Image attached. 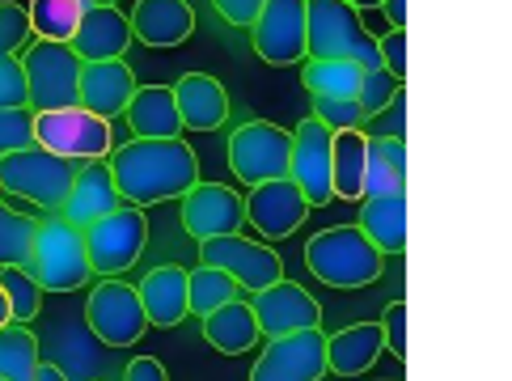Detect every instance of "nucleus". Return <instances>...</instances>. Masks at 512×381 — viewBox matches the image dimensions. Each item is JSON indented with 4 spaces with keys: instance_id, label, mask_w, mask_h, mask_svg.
<instances>
[{
    "instance_id": "3c124183",
    "label": "nucleus",
    "mask_w": 512,
    "mask_h": 381,
    "mask_svg": "<svg viewBox=\"0 0 512 381\" xmlns=\"http://www.w3.org/2000/svg\"><path fill=\"white\" fill-rule=\"evenodd\" d=\"M85 9H102V5H115V0H81Z\"/></svg>"
},
{
    "instance_id": "a19ab883",
    "label": "nucleus",
    "mask_w": 512,
    "mask_h": 381,
    "mask_svg": "<svg viewBox=\"0 0 512 381\" xmlns=\"http://www.w3.org/2000/svg\"><path fill=\"white\" fill-rule=\"evenodd\" d=\"M377 56H381V68L390 72V77L407 81V30H386L377 39Z\"/></svg>"
},
{
    "instance_id": "cd10ccee",
    "label": "nucleus",
    "mask_w": 512,
    "mask_h": 381,
    "mask_svg": "<svg viewBox=\"0 0 512 381\" xmlns=\"http://www.w3.org/2000/svg\"><path fill=\"white\" fill-rule=\"evenodd\" d=\"M199 322H204V339L221 356H242L263 339L259 322H254V314H250V301H242V297L221 305V310H212L208 318H199Z\"/></svg>"
},
{
    "instance_id": "a878e982",
    "label": "nucleus",
    "mask_w": 512,
    "mask_h": 381,
    "mask_svg": "<svg viewBox=\"0 0 512 381\" xmlns=\"http://www.w3.org/2000/svg\"><path fill=\"white\" fill-rule=\"evenodd\" d=\"M356 229L381 254H386V259H390V254H402V250H407V191L360 199V221H356Z\"/></svg>"
},
{
    "instance_id": "c9c22d12",
    "label": "nucleus",
    "mask_w": 512,
    "mask_h": 381,
    "mask_svg": "<svg viewBox=\"0 0 512 381\" xmlns=\"http://www.w3.org/2000/svg\"><path fill=\"white\" fill-rule=\"evenodd\" d=\"M398 89H407V81L390 77L386 68H373V72H364V81H360V89H356V102H360L364 119H373L377 111H386V106H390V98L398 94Z\"/></svg>"
},
{
    "instance_id": "20e7f679",
    "label": "nucleus",
    "mask_w": 512,
    "mask_h": 381,
    "mask_svg": "<svg viewBox=\"0 0 512 381\" xmlns=\"http://www.w3.org/2000/svg\"><path fill=\"white\" fill-rule=\"evenodd\" d=\"M26 267L43 284V293H77V288L94 280V267H89V254H85V233L77 225H68L64 216L39 221Z\"/></svg>"
},
{
    "instance_id": "2eb2a0df",
    "label": "nucleus",
    "mask_w": 512,
    "mask_h": 381,
    "mask_svg": "<svg viewBox=\"0 0 512 381\" xmlns=\"http://www.w3.org/2000/svg\"><path fill=\"white\" fill-rule=\"evenodd\" d=\"M242 204H246V225L259 233L263 242L292 238L309 216L305 195L292 187V178H271V183L250 187V195H242Z\"/></svg>"
},
{
    "instance_id": "7ed1b4c3",
    "label": "nucleus",
    "mask_w": 512,
    "mask_h": 381,
    "mask_svg": "<svg viewBox=\"0 0 512 381\" xmlns=\"http://www.w3.org/2000/svg\"><path fill=\"white\" fill-rule=\"evenodd\" d=\"M305 60H352L364 72L381 68L377 39L347 0H305Z\"/></svg>"
},
{
    "instance_id": "6e6552de",
    "label": "nucleus",
    "mask_w": 512,
    "mask_h": 381,
    "mask_svg": "<svg viewBox=\"0 0 512 381\" xmlns=\"http://www.w3.org/2000/svg\"><path fill=\"white\" fill-rule=\"evenodd\" d=\"M34 144L68 161H94L115 149L111 119H98L85 106H64V111L34 115Z\"/></svg>"
},
{
    "instance_id": "72a5a7b5",
    "label": "nucleus",
    "mask_w": 512,
    "mask_h": 381,
    "mask_svg": "<svg viewBox=\"0 0 512 381\" xmlns=\"http://www.w3.org/2000/svg\"><path fill=\"white\" fill-rule=\"evenodd\" d=\"M0 288L9 301V318L30 326L43 314V284L30 276V267H0Z\"/></svg>"
},
{
    "instance_id": "603ef678",
    "label": "nucleus",
    "mask_w": 512,
    "mask_h": 381,
    "mask_svg": "<svg viewBox=\"0 0 512 381\" xmlns=\"http://www.w3.org/2000/svg\"><path fill=\"white\" fill-rule=\"evenodd\" d=\"M0 381H9V377H0Z\"/></svg>"
},
{
    "instance_id": "79ce46f5",
    "label": "nucleus",
    "mask_w": 512,
    "mask_h": 381,
    "mask_svg": "<svg viewBox=\"0 0 512 381\" xmlns=\"http://www.w3.org/2000/svg\"><path fill=\"white\" fill-rule=\"evenodd\" d=\"M364 123H377V136H394V140H407V89H398L390 98L386 111H377L373 119Z\"/></svg>"
},
{
    "instance_id": "5701e85b",
    "label": "nucleus",
    "mask_w": 512,
    "mask_h": 381,
    "mask_svg": "<svg viewBox=\"0 0 512 381\" xmlns=\"http://www.w3.org/2000/svg\"><path fill=\"white\" fill-rule=\"evenodd\" d=\"M381 352H386V339H381L377 322H352L339 335H326V369L335 377L369 373L381 360Z\"/></svg>"
},
{
    "instance_id": "c756f323",
    "label": "nucleus",
    "mask_w": 512,
    "mask_h": 381,
    "mask_svg": "<svg viewBox=\"0 0 512 381\" xmlns=\"http://www.w3.org/2000/svg\"><path fill=\"white\" fill-rule=\"evenodd\" d=\"M30 34L34 39H47V43H72L77 34L85 5L81 0H30Z\"/></svg>"
},
{
    "instance_id": "473e14b6",
    "label": "nucleus",
    "mask_w": 512,
    "mask_h": 381,
    "mask_svg": "<svg viewBox=\"0 0 512 381\" xmlns=\"http://www.w3.org/2000/svg\"><path fill=\"white\" fill-rule=\"evenodd\" d=\"M305 89L314 98H356L364 68L352 60H305Z\"/></svg>"
},
{
    "instance_id": "bb28decb",
    "label": "nucleus",
    "mask_w": 512,
    "mask_h": 381,
    "mask_svg": "<svg viewBox=\"0 0 512 381\" xmlns=\"http://www.w3.org/2000/svg\"><path fill=\"white\" fill-rule=\"evenodd\" d=\"M390 191H407V140L369 136V144H364V183H360V199H369V195H390Z\"/></svg>"
},
{
    "instance_id": "aec40b11",
    "label": "nucleus",
    "mask_w": 512,
    "mask_h": 381,
    "mask_svg": "<svg viewBox=\"0 0 512 381\" xmlns=\"http://www.w3.org/2000/svg\"><path fill=\"white\" fill-rule=\"evenodd\" d=\"M132 39L144 47H182L195 34V9L187 0H136L132 9Z\"/></svg>"
},
{
    "instance_id": "2f4dec72",
    "label": "nucleus",
    "mask_w": 512,
    "mask_h": 381,
    "mask_svg": "<svg viewBox=\"0 0 512 381\" xmlns=\"http://www.w3.org/2000/svg\"><path fill=\"white\" fill-rule=\"evenodd\" d=\"M237 293H242V288H237L233 276H225L221 267L199 263L195 271H187V310L195 318H208L212 310H221V305L237 301Z\"/></svg>"
},
{
    "instance_id": "1a4fd4ad",
    "label": "nucleus",
    "mask_w": 512,
    "mask_h": 381,
    "mask_svg": "<svg viewBox=\"0 0 512 381\" xmlns=\"http://www.w3.org/2000/svg\"><path fill=\"white\" fill-rule=\"evenodd\" d=\"M288 153H292V132L267 119H250L229 136V170L246 187L288 178Z\"/></svg>"
},
{
    "instance_id": "8fccbe9b",
    "label": "nucleus",
    "mask_w": 512,
    "mask_h": 381,
    "mask_svg": "<svg viewBox=\"0 0 512 381\" xmlns=\"http://www.w3.org/2000/svg\"><path fill=\"white\" fill-rule=\"evenodd\" d=\"M5 322H13V318H9V301H5V288H0V326H5Z\"/></svg>"
},
{
    "instance_id": "6ab92c4d",
    "label": "nucleus",
    "mask_w": 512,
    "mask_h": 381,
    "mask_svg": "<svg viewBox=\"0 0 512 381\" xmlns=\"http://www.w3.org/2000/svg\"><path fill=\"white\" fill-rule=\"evenodd\" d=\"M170 94L182 127H191V132H216L221 123H229V94L212 72H182L170 85Z\"/></svg>"
},
{
    "instance_id": "ea45409f",
    "label": "nucleus",
    "mask_w": 512,
    "mask_h": 381,
    "mask_svg": "<svg viewBox=\"0 0 512 381\" xmlns=\"http://www.w3.org/2000/svg\"><path fill=\"white\" fill-rule=\"evenodd\" d=\"M377 326H381V339H386V352H394L398 360H407V305L390 301Z\"/></svg>"
},
{
    "instance_id": "e433bc0d",
    "label": "nucleus",
    "mask_w": 512,
    "mask_h": 381,
    "mask_svg": "<svg viewBox=\"0 0 512 381\" xmlns=\"http://www.w3.org/2000/svg\"><path fill=\"white\" fill-rule=\"evenodd\" d=\"M34 144V111L30 106H0V157Z\"/></svg>"
},
{
    "instance_id": "4be33fe9",
    "label": "nucleus",
    "mask_w": 512,
    "mask_h": 381,
    "mask_svg": "<svg viewBox=\"0 0 512 381\" xmlns=\"http://www.w3.org/2000/svg\"><path fill=\"white\" fill-rule=\"evenodd\" d=\"M85 64L94 60H123L127 47H132V22L127 13H119L115 5H102V9H85L77 34L68 43Z\"/></svg>"
},
{
    "instance_id": "39448f33",
    "label": "nucleus",
    "mask_w": 512,
    "mask_h": 381,
    "mask_svg": "<svg viewBox=\"0 0 512 381\" xmlns=\"http://www.w3.org/2000/svg\"><path fill=\"white\" fill-rule=\"evenodd\" d=\"M22 77H26V106L39 111H64L81 106V56L68 43L34 39L22 47Z\"/></svg>"
},
{
    "instance_id": "49530a36",
    "label": "nucleus",
    "mask_w": 512,
    "mask_h": 381,
    "mask_svg": "<svg viewBox=\"0 0 512 381\" xmlns=\"http://www.w3.org/2000/svg\"><path fill=\"white\" fill-rule=\"evenodd\" d=\"M381 9H386L394 30H407V0H381Z\"/></svg>"
},
{
    "instance_id": "c85d7f7f",
    "label": "nucleus",
    "mask_w": 512,
    "mask_h": 381,
    "mask_svg": "<svg viewBox=\"0 0 512 381\" xmlns=\"http://www.w3.org/2000/svg\"><path fill=\"white\" fill-rule=\"evenodd\" d=\"M364 127H347V132H331V191L335 199L360 204V183H364Z\"/></svg>"
},
{
    "instance_id": "393cba45",
    "label": "nucleus",
    "mask_w": 512,
    "mask_h": 381,
    "mask_svg": "<svg viewBox=\"0 0 512 381\" xmlns=\"http://www.w3.org/2000/svg\"><path fill=\"white\" fill-rule=\"evenodd\" d=\"M140 305H144V318L149 326H178L187 318V267L166 263V267H153L149 276L136 284Z\"/></svg>"
},
{
    "instance_id": "4468645a",
    "label": "nucleus",
    "mask_w": 512,
    "mask_h": 381,
    "mask_svg": "<svg viewBox=\"0 0 512 381\" xmlns=\"http://www.w3.org/2000/svg\"><path fill=\"white\" fill-rule=\"evenodd\" d=\"M288 178L292 187L305 195L309 208H326L335 199L331 191V127L318 119L297 123L292 132V153H288Z\"/></svg>"
},
{
    "instance_id": "c03bdc74",
    "label": "nucleus",
    "mask_w": 512,
    "mask_h": 381,
    "mask_svg": "<svg viewBox=\"0 0 512 381\" xmlns=\"http://www.w3.org/2000/svg\"><path fill=\"white\" fill-rule=\"evenodd\" d=\"M212 9L229 26H254V17H259L263 0H212Z\"/></svg>"
},
{
    "instance_id": "f704fd0d",
    "label": "nucleus",
    "mask_w": 512,
    "mask_h": 381,
    "mask_svg": "<svg viewBox=\"0 0 512 381\" xmlns=\"http://www.w3.org/2000/svg\"><path fill=\"white\" fill-rule=\"evenodd\" d=\"M34 229H39L34 216L17 212L9 204H0V267H26L30 263Z\"/></svg>"
},
{
    "instance_id": "0eeeda50",
    "label": "nucleus",
    "mask_w": 512,
    "mask_h": 381,
    "mask_svg": "<svg viewBox=\"0 0 512 381\" xmlns=\"http://www.w3.org/2000/svg\"><path fill=\"white\" fill-rule=\"evenodd\" d=\"M81 233H85V254H89L94 276H102V280L123 276L144 254V246H149V216H144V208L119 204L111 216L85 225Z\"/></svg>"
},
{
    "instance_id": "423d86ee",
    "label": "nucleus",
    "mask_w": 512,
    "mask_h": 381,
    "mask_svg": "<svg viewBox=\"0 0 512 381\" xmlns=\"http://www.w3.org/2000/svg\"><path fill=\"white\" fill-rule=\"evenodd\" d=\"M72 178H77V161L47 153L39 144H26V149L0 157V195H17L47 212L64 208Z\"/></svg>"
},
{
    "instance_id": "f8f14e48",
    "label": "nucleus",
    "mask_w": 512,
    "mask_h": 381,
    "mask_svg": "<svg viewBox=\"0 0 512 381\" xmlns=\"http://www.w3.org/2000/svg\"><path fill=\"white\" fill-rule=\"evenodd\" d=\"M254 56L271 68H292L305 60V0H263L250 26Z\"/></svg>"
},
{
    "instance_id": "09e8293b",
    "label": "nucleus",
    "mask_w": 512,
    "mask_h": 381,
    "mask_svg": "<svg viewBox=\"0 0 512 381\" xmlns=\"http://www.w3.org/2000/svg\"><path fill=\"white\" fill-rule=\"evenodd\" d=\"M347 5H352V9H360V13H364V9H381V0H347Z\"/></svg>"
},
{
    "instance_id": "dca6fc26",
    "label": "nucleus",
    "mask_w": 512,
    "mask_h": 381,
    "mask_svg": "<svg viewBox=\"0 0 512 381\" xmlns=\"http://www.w3.org/2000/svg\"><path fill=\"white\" fill-rule=\"evenodd\" d=\"M250 314L259 322L263 339H284L309 331V326H322V305L292 280H276L263 293H250Z\"/></svg>"
},
{
    "instance_id": "de8ad7c7",
    "label": "nucleus",
    "mask_w": 512,
    "mask_h": 381,
    "mask_svg": "<svg viewBox=\"0 0 512 381\" xmlns=\"http://www.w3.org/2000/svg\"><path fill=\"white\" fill-rule=\"evenodd\" d=\"M34 381H64V373L56 365H47V360H39V369H34Z\"/></svg>"
},
{
    "instance_id": "b1692460",
    "label": "nucleus",
    "mask_w": 512,
    "mask_h": 381,
    "mask_svg": "<svg viewBox=\"0 0 512 381\" xmlns=\"http://www.w3.org/2000/svg\"><path fill=\"white\" fill-rule=\"evenodd\" d=\"M123 119L136 140H178L182 136V119H178L170 85H136Z\"/></svg>"
},
{
    "instance_id": "7c9ffc66",
    "label": "nucleus",
    "mask_w": 512,
    "mask_h": 381,
    "mask_svg": "<svg viewBox=\"0 0 512 381\" xmlns=\"http://www.w3.org/2000/svg\"><path fill=\"white\" fill-rule=\"evenodd\" d=\"M39 339H34L30 326L22 322H5L0 326V377L9 381H34L39 369Z\"/></svg>"
},
{
    "instance_id": "412c9836",
    "label": "nucleus",
    "mask_w": 512,
    "mask_h": 381,
    "mask_svg": "<svg viewBox=\"0 0 512 381\" xmlns=\"http://www.w3.org/2000/svg\"><path fill=\"white\" fill-rule=\"evenodd\" d=\"M136 94V72L127 60H94L81 64V106L98 119H119Z\"/></svg>"
},
{
    "instance_id": "9d476101",
    "label": "nucleus",
    "mask_w": 512,
    "mask_h": 381,
    "mask_svg": "<svg viewBox=\"0 0 512 381\" xmlns=\"http://www.w3.org/2000/svg\"><path fill=\"white\" fill-rule=\"evenodd\" d=\"M85 322L106 348H132V343L144 339V331H149L140 293L119 276L98 280V288L85 297Z\"/></svg>"
},
{
    "instance_id": "a211bd4d",
    "label": "nucleus",
    "mask_w": 512,
    "mask_h": 381,
    "mask_svg": "<svg viewBox=\"0 0 512 381\" xmlns=\"http://www.w3.org/2000/svg\"><path fill=\"white\" fill-rule=\"evenodd\" d=\"M123 204L119 199V187H115V174L106 166V157H94V161H77V178L68 187V199H64V221L68 225H94L102 216H111L115 208Z\"/></svg>"
},
{
    "instance_id": "a18cd8bd",
    "label": "nucleus",
    "mask_w": 512,
    "mask_h": 381,
    "mask_svg": "<svg viewBox=\"0 0 512 381\" xmlns=\"http://www.w3.org/2000/svg\"><path fill=\"white\" fill-rule=\"evenodd\" d=\"M123 381H170V373L157 356H136L132 365L123 369Z\"/></svg>"
},
{
    "instance_id": "37998d69",
    "label": "nucleus",
    "mask_w": 512,
    "mask_h": 381,
    "mask_svg": "<svg viewBox=\"0 0 512 381\" xmlns=\"http://www.w3.org/2000/svg\"><path fill=\"white\" fill-rule=\"evenodd\" d=\"M0 106H26V77L17 56H0Z\"/></svg>"
},
{
    "instance_id": "f03ea898",
    "label": "nucleus",
    "mask_w": 512,
    "mask_h": 381,
    "mask_svg": "<svg viewBox=\"0 0 512 381\" xmlns=\"http://www.w3.org/2000/svg\"><path fill=\"white\" fill-rule=\"evenodd\" d=\"M305 267L326 288L356 293V288H369L386 276V254L364 238L356 225H335L305 242Z\"/></svg>"
},
{
    "instance_id": "ddd939ff",
    "label": "nucleus",
    "mask_w": 512,
    "mask_h": 381,
    "mask_svg": "<svg viewBox=\"0 0 512 381\" xmlns=\"http://www.w3.org/2000/svg\"><path fill=\"white\" fill-rule=\"evenodd\" d=\"M326 377V331L309 326V331L267 339L263 356L254 360L250 381H322Z\"/></svg>"
},
{
    "instance_id": "f3484780",
    "label": "nucleus",
    "mask_w": 512,
    "mask_h": 381,
    "mask_svg": "<svg viewBox=\"0 0 512 381\" xmlns=\"http://www.w3.org/2000/svg\"><path fill=\"white\" fill-rule=\"evenodd\" d=\"M182 229H187L195 242L242 233L246 229L242 191H233L225 183H195L187 195H182Z\"/></svg>"
},
{
    "instance_id": "4c0bfd02",
    "label": "nucleus",
    "mask_w": 512,
    "mask_h": 381,
    "mask_svg": "<svg viewBox=\"0 0 512 381\" xmlns=\"http://www.w3.org/2000/svg\"><path fill=\"white\" fill-rule=\"evenodd\" d=\"M30 43V13L17 0H0V56H22Z\"/></svg>"
},
{
    "instance_id": "f257e3e1",
    "label": "nucleus",
    "mask_w": 512,
    "mask_h": 381,
    "mask_svg": "<svg viewBox=\"0 0 512 381\" xmlns=\"http://www.w3.org/2000/svg\"><path fill=\"white\" fill-rule=\"evenodd\" d=\"M119 199L132 208H153L166 199H182L199 183V157L187 140H127L106 153Z\"/></svg>"
},
{
    "instance_id": "9b49d317",
    "label": "nucleus",
    "mask_w": 512,
    "mask_h": 381,
    "mask_svg": "<svg viewBox=\"0 0 512 381\" xmlns=\"http://www.w3.org/2000/svg\"><path fill=\"white\" fill-rule=\"evenodd\" d=\"M199 259L208 267H221L225 276H233V284L242 293H263L267 284L284 280V259L267 242H250L242 233H225V238H208L199 242Z\"/></svg>"
},
{
    "instance_id": "58836bf2",
    "label": "nucleus",
    "mask_w": 512,
    "mask_h": 381,
    "mask_svg": "<svg viewBox=\"0 0 512 381\" xmlns=\"http://www.w3.org/2000/svg\"><path fill=\"white\" fill-rule=\"evenodd\" d=\"M314 119L331 132H347V127H364V111L356 98H314Z\"/></svg>"
}]
</instances>
